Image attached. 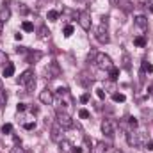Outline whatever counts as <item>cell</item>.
<instances>
[{"instance_id": "7dc6e473", "label": "cell", "mask_w": 153, "mask_h": 153, "mask_svg": "<svg viewBox=\"0 0 153 153\" xmlns=\"http://www.w3.org/2000/svg\"><path fill=\"white\" fill-rule=\"evenodd\" d=\"M84 2H93V0H84Z\"/></svg>"}, {"instance_id": "7c38bea8", "label": "cell", "mask_w": 153, "mask_h": 153, "mask_svg": "<svg viewBox=\"0 0 153 153\" xmlns=\"http://www.w3.org/2000/svg\"><path fill=\"white\" fill-rule=\"evenodd\" d=\"M59 150H61L62 153H71V152H73V144H71L70 141L62 139V141L59 143Z\"/></svg>"}, {"instance_id": "603a6c76", "label": "cell", "mask_w": 153, "mask_h": 153, "mask_svg": "<svg viewBox=\"0 0 153 153\" xmlns=\"http://www.w3.org/2000/svg\"><path fill=\"white\" fill-rule=\"evenodd\" d=\"M109 75H111V80H117V75H119V68H111L109 70Z\"/></svg>"}, {"instance_id": "60d3db41", "label": "cell", "mask_w": 153, "mask_h": 153, "mask_svg": "<svg viewBox=\"0 0 153 153\" xmlns=\"http://www.w3.org/2000/svg\"><path fill=\"white\" fill-rule=\"evenodd\" d=\"M141 2H144L146 5H153V0H141Z\"/></svg>"}, {"instance_id": "277c9868", "label": "cell", "mask_w": 153, "mask_h": 153, "mask_svg": "<svg viewBox=\"0 0 153 153\" xmlns=\"http://www.w3.org/2000/svg\"><path fill=\"white\" fill-rule=\"evenodd\" d=\"M76 18H78V25H80L84 30H89V29H91V14H89L87 11H80V13L76 14Z\"/></svg>"}, {"instance_id": "4dcf8cb0", "label": "cell", "mask_w": 153, "mask_h": 153, "mask_svg": "<svg viewBox=\"0 0 153 153\" xmlns=\"http://www.w3.org/2000/svg\"><path fill=\"white\" fill-rule=\"evenodd\" d=\"M78 116H80L82 119H87V117H89V111H85V109H80V111H78Z\"/></svg>"}, {"instance_id": "4fadbf2b", "label": "cell", "mask_w": 153, "mask_h": 153, "mask_svg": "<svg viewBox=\"0 0 153 153\" xmlns=\"http://www.w3.org/2000/svg\"><path fill=\"white\" fill-rule=\"evenodd\" d=\"M126 141H128V144H130V146H139L137 134H134V132H128V134H126Z\"/></svg>"}, {"instance_id": "6da1fadb", "label": "cell", "mask_w": 153, "mask_h": 153, "mask_svg": "<svg viewBox=\"0 0 153 153\" xmlns=\"http://www.w3.org/2000/svg\"><path fill=\"white\" fill-rule=\"evenodd\" d=\"M102 20H103V22L94 29V38L98 39L102 45H107V43L111 41V38H109V29H107V16H103Z\"/></svg>"}, {"instance_id": "9a60e30c", "label": "cell", "mask_w": 153, "mask_h": 153, "mask_svg": "<svg viewBox=\"0 0 153 153\" xmlns=\"http://www.w3.org/2000/svg\"><path fill=\"white\" fill-rule=\"evenodd\" d=\"M91 153H107V146H105V143H96L94 148L91 150Z\"/></svg>"}, {"instance_id": "5bb4252c", "label": "cell", "mask_w": 153, "mask_h": 153, "mask_svg": "<svg viewBox=\"0 0 153 153\" xmlns=\"http://www.w3.org/2000/svg\"><path fill=\"white\" fill-rule=\"evenodd\" d=\"M117 5H119V7H121V9H123L125 13H130V11L134 9V7H132V2H130V0H119V2H117Z\"/></svg>"}, {"instance_id": "f35d334b", "label": "cell", "mask_w": 153, "mask_h": 153, "mask_svg": "<svg viewBox=\"0 0 153 153\" xmlns=\"http://www.w3.org/2000/svg\"><path fill=\"white\" fill-rule=\"evenodd\" d=\"M146 148H148L150 152H153V141H148V143H146Z\"/></svg>"}, {"instance_id": "74e56055", "label": "cell", "mask_w": 153, "mask_h": 153, "mask_svg": "<svg viewBox=\"0 0 153 153\" xmlns=\"http://www.w3.org/2000/svg\"><path fill=\"white\" fill-rule=\"evenodd\" d=\"M16 53H27L25 46H20V48H16Z\"/></svg>"}, {"instance_id": "836d02e7", "label": "cell", "mask_w": 153, "mask_h": 153, "mask_svg": "<svg viewBox=\"0 0 153 153\" xmlns=\"http://www.w3.org/2000/svg\"><path fill=\"white\" fill-rule=\"evenodd\" d=\"M128 123H130L132 128H137V125H139V121H137L135 117H128Z\"/></svg>"}, {"instance_id": "cb8c5ba5", "label": "cell", "mask_w": 153, "mask_h": 153, "mask_svg": "<svg viewBox=\"0 0 153 153\" xmlns=\"http://www.w3.org/2000/svg\"><path fill=\"white\" fill-rule=\"evenodd\" d=\"M123 68L130 70V55L128 53H123Z\"/></svg>"}, {"instance_id": "d590c367", "label": "cell", "mask_w": 153, "mask_h": 153, "mask_svg": "<svg viewBox=\"0 0 153 153\" xmlns=\"http://www.w3.org/2000/svg\"><path fill=\"white\" fill-rule=\"evenodd\" d=\"M11 153H23V150H22V146H20V144H16V146L11 150Z\"/></svg>"}, {"instance_id": "d4e9b609", "label": "cell", "mask_w": 153, "mask_h": 153, "mask_svg": "<svg viewBox=\"0 0 153 153\" xmlns=\"http://www.w3.org/2000/svg\"><path fill=\"white\" fill-rule=\"evenodd\" d=\"M59 18V11H48V20L50 22H57Z\"/></svg>"}, {"instance_id": "9c48e42d", "label": "cell", "mask_w": 153, "mask_h": 153, "mask_svg": "<svg viewBox=\"0 0 153 153\" xmlns=\"http://www.w3.org/2000/svg\"><path fill=\"white\" fill-rule=\"evenodd\" d=\"M39 102L45 103V105H52V103H53V91L43 89V91L39 93Z\"/></svg>"}, {"instance_id": "f546056e", "label": "cell", "mask_w": 153, "mask_h": 153, "mask_svg": "<svg viewBox=\"0 0 153 153\" xmlns=\"http://www.w3.org/2000/svg\"><path fill=\"white\" fill-rule=\"evenodd\" d=\"M23 128H25V130H34V128H36V123H34V121H29V123L23 125Z\"/></svg>"}, {"instance_id": "52a82bcc", "label": "cell", "mask_w": 153, "mask_h": 153, "mask_svg": "<svg viewBox=\"0 0 153 153\" xmlns=\"http://www.w3.org/2000/svg\"><path fill=\"white\" fill-rule=\"evenodd\" d=\"M61 73H62V70H61V66H59V62H50L48 64V68H46V75H48V78H57V76H61Z\"/></svg>"}, {"instance_id": "ffe728a7", "label": "cell", "mask_w": 153, "mask_h": 153, "mask_svg": "<svg viewBox=\"0 0 153 153\" xmlns=\"http://www.w3.org/2000/svg\"><path fill=\"white\" fill-rule=\"evenodd\" d=\"M5 103H7V93L4 87H0V107H5Z\"/></svg>"}, {"instance_id": "8992f818", "label": "cell", "mask_w": 153, "mask_h": 153, "mask_svg": "<svg viewBox=\"0 0 153 153\" xmlns=\"http://www.w3.org/2000/svg\"><path fill=\"white\" fill-rule=\"evenodd\" d=\"M134 25H135V29L139 30V34L143 36V34L148 30V20H146V16H143V14L135 16V20H134Z\"/></svg>"}, {"instance_id": "f6af8a7d", "label": "cell", "mask_w": 153, "mask_h": 153, "mask_svg": "<svg viewBox=\"0 0 153 153\" xmlns=\"http://www.w3.org/2000/svg\"><path fill=\"white\" fill-rule=\"evenodd\" d=\"M114 153H125V152H121V150H116V152Z\"/></svg>"}, {"instance_id": "8d00e7d4", "label": "cell", "mask_w": 153, "mask_h": 153, "mask_svg": "<svg viewBox=\"0 0 153 153\" xmlns=\"http://www.w3.org/2000/svg\"><path fill=\"white\" fill-rule=\"evenodd\" d=\"M80 102H82V103H87V102H89V94H87V93L82 94V96H80Z\"/></svg>"}, {"instance_id": "f1b7e54d", "label": "cell", "mask_w": 153, "mask_h": 153, "mask_svg": "<svg viewBox=\"0 0 153 153\" xmlns=\"http://www.w3.org/2000/svg\"><path fill=\"white\" fill-rule=\"evenodd\" d=\"M96 96H98L100 100H105V91H103L102 87H98V89H96Z\"/></svg>"}, {"instance_id": "ab89813d", "label": "cell", "mask_w": 153, "mask_h": 153, "mask_svg": "<svg viewBox=\"0 0 153 153\" xmlns=\"http://www.w3.org/2000/svg\"><path fill=\"white\" fill-rule=\"evenodd\" d=\"M71 153H82V148L80 146H73V152Z\"/></svg>"}, {"instance_id": "7a4b0ae2", "label": "cell", "mask_w": 153, "mask_h": 153, "mask_svg": "<svg viewBox=\"0 0 153 153\" xmlns=\"http://www.w3.org/2000/svg\"><path fill=\"white\" fill-rule=\"evenodd\" d=\"M93 62H94L100 70H105V71H109V70L114 66V64H112V59H111L107 53H100V52H96V53H94Z\"/></svg>"}, {"instance_id": "b9f144b4", "label": "cell", "mask_w": 153, "mask_h": 153, "mask_svg": "<svg viewBox=\"0 0 153 153\" xmlns=\"http://www.w3.org/2000/svg\"><path fill=\"white\" fill-rule=\"evenodd\" d=\"M22 38H23V36H22L20 32H18V34H14V39H18V41H22Z\"/></svg>"}, {"instance_id": "30bf717a", "label": "cell", "mask_w": 153, "mask_h": 153, "mask_svg": "<svg viewBox=\"0 0 153 153\" xmlns=\"http://www.w3.org/2000/svg\"><path fill=\"white\" fill-rule=\"evenodd\" d=\"M34 76H36V75H34V71H32V70H27V71H23V73L20 75V78H18V84H20V85H27V84H29Z\"/></svg>"}, {"instance_id": "bcb514c9", "label": "cell", "mask_w": 153, "mask_h": 153, "mask_svg": "<svg viewBox=\"0 0 153 153\" xmlns=\"http://www.w3.org/2000/svg\"><path fill=\"white\" fill-rule=\"evenodd\" d=\"M150 11H152V13H153V5H150Z\"/></svg>"}, {"instance_id": "ac0fdd59", "label": "cell", "mask_w": 153, "mask_h": 153, "mask_svg": "<svg viewBox=\"0 0 153 153\" xmlns=\"http://www.w3.org/2000/svg\"><path fill=\"white\" fill-rule=\"evenodd\" d=\"M125 100H126V96L123 93H114L112 94V102H116V103H123Z\"/></svg>"}, {"instance_id": "5b68a950", "label": "cell", "mask_w": 153, "mask_h": 153, "mask_svg": "<svg viewBox=\"0 0 153 153\" xmlns=\"http://www.w3.org/2000/svg\"><path fill=\"white\" fill-rule=\"evenodd\" d=\"M102 132L109 137V139H112L116 134V126H114V121L112 119H103L102 121Z\"/></svg>"}, {"instance_id": "83f0119b", "label": "cell", "mask_w": 153, "mask_h": 153, "mask_svg": "<svg viewBox=\"0 0 153 153\" xmlns=\"http://www.w3.org/2000/svg\"><path fill=\"white\" fill-rule=\"evenodd\" d=\"M41 57H43V53H41V52H36V53H30L29 59H30V62H32V61H39Z\"/></svg>"}, {"instance_id": "e575fe53", "label": "cell", "mask_w": 153, "mask_h": 153, "mask_svg": "<svg viewBox=\"0 0 153 153\" xmlns=\"http://www.w3.org/2000/svg\"><path fill=\"white\" fill-rule=\"evenodd\" d=\"M16 111H18V112H25V111H27V105H25V103H18V105H16Z\"/></svg>"}, {"instance_id": "d6986e66", "label": "cell", "mask_w": 153, "mask_h": 153, "mask_svg": "<svg viewBox=\"0 0 153 153\" xmlns=\"http://www.w3.org/2000/svg\"><path fill=\"white\" fill-rule=\"evenodd\" d=\"M134 45H135V46H139V48L146 46V38H144V36H137V38L134 39Z\"/></svg>"}, {"instance_id": "ba28073f", "label": "cell", "mask_w": 153, "mask_h": 153, "mask_svg": "<svg viewBox=\"0 0 153 153\" xmlns=\"http://www.w3.org/2000/svg\"><path fill=\"white\" fill-rule=\"evenodd\" d=\"M62 132H64V128L55 121V123L52 125V135H50V137H52V141L61 143V141H62Z\"/></svg>"}, {"instance_id": "4316f807", "label": "cell", "mask_w": 153, "mask_h": 153, "mask_svg": "<svg viewBox=\"0 0 153 153\" xmlns=\"http://www.w3.org/2000/svg\"><path fill=\"white\" fill-rule=\"evenodd\" d=\"M71 34H73V25H66V27H64V36L70 38Z\"/></svg>"}, {"instance_id": "e0dca14e", "label": "cell", "mask_w": 153, "mask_h": 153, "mask_svg": "<svg viewBox=\"0 0 153 153\" xmlns=\"http://www.w3.org/2000/svg\"><path fill=\"white\" fill-rule=\"evenodd\" d=\"M14 75V64H7V66H4V76H13Z\"/></svg>"}, {"instance_id": "7402d4cb", "label": "cell", "mask_w": 153, "mask_h": 153, "mask_svg": "<svg viewBox=\"0 0 153 153\" xmlns=\"http://www.w3.org/2000/svg\"><path fill=\"white\" fill-rule=\"evenodd\" d=\"M0 64H2V66H7V64H9V57H7V53L2 52V50H0Z\"/></svg>"}, {"instance_id": "484cf974", "label": "cell", "mask_w": 153, "mask_h": 153, "mask_svg": "<svg viewBox=\"0 0 153 153\" xmlns=\"http://www.w3.org/2000/svg\"><path fill=\"white\" fill-rule=\"evenodd\" d=\"M2 132H4V134H11V132H13V125H11V123L2 125Z\"/></svg>"}, {"instance_id": "c3c4849f", "label": "cell", "mask_w": 153, "mask_h": 153, "mask_svg": "<svg viewBox=\"0 0 153 153\" xmlns=\"http://www.w3.org/2000/svg\"><path fill=\"white\" fill-rule=\"evenodd\" d=\"M0 87H2V82H0Z\"/></svg>"}, {"instance_id": "ee69618b", "label": "cell", "mask_w": 153, "mask_h": 153, "mask_svg": "<svg viewBox=\"0 0 153 153\" xmlns=\"http://www.w3.org/2000/svg\"><path fill=\"white\" fill-rule=\"evenodd\" d=\"M2 29H4V23L0 22V34H2Z\"/></svg>"}, {"instance_id": "8fae6325", "label": "cell", "mask_w": 153, "mask_h": 153, "mask_svg": "<svg viewBox=\"0 0 153 153\" xmlns=\"http://www.w3.org/2000/svg\"><path fill=\"white\" fill-rule=\"evenodd\" d=\"M9 18H11V9H9V5L4 4V7L0 9V22L5 23V22H9Z\"/></svg>"}, {"instance_id": "3957f363", "label": "cell", "mask_w": 153, "mask_h": 153, "mask_svg": "<svg viewBox=\"0 0 153 153\" xmlns=\"http://www.w3.org/2000/svg\"><path fill=\"white\" fill-rule=\"evenodd\" d=\"M55 121H57L64 130H68V128H71V126H73V119H71V116L66 114L64 111H59V112L55 114Z\"/></svg>"}, {"instance_id": "681fc988", "label": "cell", "mask_w": 153, "mask_h": 153, "mask_svg": "<svg viewBox=\"0 0 153 153\" xmlns=\"http://www.w3.org/2000/svg\"><path fill=\"white\" fill-rule=\"evenodd\" d=\"M78 2H82V0H78Z\"/></svg>"}, {"instance_id": "d6a6232c", "label": "cell", "mask_w": 153, "mask_h": 153, "mask_svg": "<svg viewBox=\"0 0 153 153\" xmlns=\"http://www.w3.org/2000/svg\"><path fill=\"white\" fill-rule=\"evenodd\" d=\"M34 87H36V76H34V78H32V80L27 84V91H32Z\"/></svg>"}, {"instance_id": "1f68e13d", "label": "cell", "mask_w": 153, "mask_h": 153, "mask_svg": "<svg viewBox=\"0 0 153 153\" xmlns=\"http://www.w3.org/2000/svg\"><path fill=\"white\" fill-rule=\"evenodd\" d=\"M41 38L43 39L50 38V30H46V27H41Z\"/></svg>"}, {"instance_id": "44dd1931", "label": "cell", "mask_w": 153, "mask_h": 153, "mask_svg": "<svg viewBox=\"0 0 153 153\" xmlns=\"http://www.w3.org/2000/svg\"><path fill=\"white\" fill-rule=\"evenodd\" d=\"M22 29H23L25 32H32V30H34V25H32V22H23V23H22Z\"/></svg>"}, {"instance_id": "7bdbcfd3", "label": "cell", "mask_w": 153, "mask_h": 153, "mask_svg": "<svg viewBox=\"0 0 153 153\" xmlns=\"http://www.w3.org/2000/svg\"><path fill=\"white\" fill-rule=\"evenodd\" d=\"M117 2H119V0H111V4H112V5H116Z\"/></svg>"}, {"instance_id": "2e32d148", "label": "cell", "mask_w": 153, "mask_h": 153, "mask_svg": "<svg viewBox=\"0 0 153 153\" xmlns=\"http://www.w3.org/2000/svg\"><path fill=\"white\" fill-rule=\"evenodd\" d=\"M141 68H143V73H153V64L146 59L141 62Z\"/></svg>"}]
</instances>
